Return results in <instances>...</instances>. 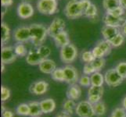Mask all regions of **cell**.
Masks as SVG:
<instances>
[{"label":"cell","instance_id":"6da1fadb","mask_svg":"<svg viewBox=\"0 0 126 117\" xmlns=\"http://www.w3.org/2000/svg\"><path fill=\"white\" fill-rule=\"evenodd\" d=\"M29 28L31 31V41L32 44L35 47L43 45L48 35L47 28L40 24H32L29 26Z\"/></svg>","mask_w":126,"mask_h":117},{"label":"cell","instance_id":"7a4b0ae2","mask_svg":"<svg viewBox=\"0 0 126 117\" xmlns=\"http://www.w3.org/2000/svg\"><path fill=\"white\" fill-rule=\"evenodd\" d=\"M64 14L67 18L75 20L84 16V12L82 10L79 0H70L65 6Z\"/></svg>","mask_w":126,"mask_h":117},{"label":"cell","instance_id":"3957f363","mask_svg":"<svg viewBox=\"0 0 126 117\" xmlns=\"http://www.w3.org/2000/svg\"><path fill=\"white\" fill-rule=\"evenodd\" d=\"M37 10L42 14L53 15L59 11L57 0H38Z\"/></svg>","mask_w":126,"mask_h":117},{"label":"cell","instance_id":"277c9868","mask_svg":"<svg viewBox=\"0 0 126 117\" xmlns=\"http://www.w3.org/2000/svg\"><path fill=\"white\" fill-rule=\"evenodd\" d=\"M60 55L63 63L70 64L76 59L78 56V49L75 45L70 43L69 45L61 48Z\"/></svg>","mask_w":126,"mask_h":117},{"label":"cell","instance_id":"5b68a950","mask_svg":"<svg viewBox=\"0 0 126 117\" xmlns=\"http://www.w3.org/2000/svg\"><path fill=\"white\" fill-rule=\"evenodd\" d=\"M104 79H105V83L110 87H118L125 80L115 68L108 70L104 74Z\"/></svg>","mask_w":126,"mask_h":117},{"label":"cell","instance_id":"8992f818","mask_svg":"<svg viewBox=\"0 0 126 117\" xmlns=\"http://www.w3.org/2000/svg\"><path fill=\"white\" fill-rule=\"evenodd\" d=\"M75 112L79 117H93L95 116L93 105L89 101H81L78 103Z\"/></svg>","mask_w":126,"mask_h":117},{"label":"cell","instance_id":"52a82bcc","mask_svg":"<svg viewBox=\"0 0 126 117\" xmlns=\"http://www.w3.org/2000/svg\"><path fill=\"white\" fill-rule=\"evenodd\" d=\"M14 38L16 42L24 43L31 41V31L29 27L27 26H21L15 29L14 31Z\"/></svg>","mask_w":126,"mask_h":117},{"label":"cell","instance_id":"ba28073f","mask_svg":"<svg viewBox=\"0 0 126 117\" xmlns=\"http://www.w3.org/2000/svg\"><path fill=\"white\" fill-rule=\"evenodd\" d=\"M103 21L105 25L111 26V27L121 28L126 23V15L121 17H116L106 12L103 17Z\"/></svg>","mask_w":126,"mask_h":117},{"label":"cell","instance_id":"9c48e42d","mask_svg":"<svg viewBox=\"0 0 126 117\" xmlns=\"http://www.w3.org/2000/svg\"><path fill=\"white\" fill-rule=\"evenodd\" d=\"M65 26H66L65 21L63 19L60 18V17H56V18H55L52 21V23L49 26V27L47 28L48 35H49L52 38L55 37L60 32L64 31Z\"/></svg>","mask_w":126,"mask_h":117},{"label":"cell","instance_id":"30bf717a","mask_svg":"<svg viewBox=\"0 0 126 117\" xmlns=\"http://www.w3.org/2000/svg\"><path fill=\"white\" fill-rule=\"evenodd\" d=\"M17 15L21 19H28L34 15V8L30 2H20L17 6Z\"/></svg>","mask_w":126,"mask_h":117},{"label":"cell","instance_id":"8fae6325","mask_svg":"<svg viewBox=\"0 0 126 117\" xmlns=\"http://www.w3.org/2000/svg\"><path fill=\"white\" fill-rule=\"evenodd\" d=\"M63 73H64V82L69 84H75L77 82H79V73H78L76 69L67 65V66L63 67Z\"/></svg>","mask_w":126,"mask_h":117},{"label":"cell","instance_id":"7c38bea8","mask_svg":"<svg viewBox=\"0 0 126 117\" xmlns=\"http://www.w3.org/2000/svg\"><path fill=\"white\" fill-rule=\"evenodd\" d=\"M16 55L14 47L2 46V63L4 64H10L14 63L16 59Z\"/></svg>","mask_w":126,"mask_h":117},{"label":"cell","instance_id":"4fadbf2b","mask_svg":"<svg viewBox=\"0 0 126 117\" xmlns=\"http://www.w3.org/2000/svg\"><path fill=\"white\" fill-rule=\"evenodd\" d=\"M45 59L39 54L38 52L37 48L35 49H32L30 51H28V55H26V62L29 65L32 66H36V65H39Z\"/></svg>","mask_w":126,"mask_h":117},{"label":"cell","instance_id":"5bb4252c","mask_svg":"<svg viewBox=\"0 0 126 117\" xmlns=\"http://www.w3.org/2000/svg\"><path fill=\"white\" fill-rule=\"evenodd\" d=\"M48 88H49V84L44 80H39L34 82V83L30 87V91L32 94L41 95L45 94Z\"/></svg>","mask_w":126,"mask_h":117},{"label":"cell","instance_id":"9a60e30c","mask_svg":"<svg viewBox=\"0 0 126 117\" xmlns=\"http://www.w3.org/2000/svg\"><path fill=\"white\" fill-rule=\"evenodd\" d=\"M121 33V28L111 27V26L104 25L101 29V34L103 38L107 41H110L116 35Z\"/></svg>","mask_w":126,"mask_h":117},{"label":"cell","instance_id":"2e32d148","mask_svg":"<svg viewBox=\"0 0 126 117\" xmlns=\"http://www.w3.org/2000/svg\"><path fill=\"white\" fill-rule=\"evenodd\" d=\"M56 45L59 48H63L67 45L70 44V38H69V35L67 32L65 31H63L57 34L55 37L53 38Z\"/></svg>","mask_w":126,"mask_h":117},{"label":"cell","instance_id":"e0dca14e","mask_svg":"<svg viewBox=\"0 0 126 117\" xmlns=\"http://www.w3.org/2000/svg\"><path fill=\"white\" fill-rule=\"evenodd\" d=\"M39 66V70L43 73L46 74H51L56 69V64L53 60L49 59H46L38 65Z\"/></svg>","mask_w":126,"mask_h":117},{"label":"cell","instance_id":"ac0fdd59","mask_svg":"<svg viewBox=\"0 0 126 117\" xmlns=\"http://www.w3.org/2000/svg\"><path fill=\"white\" fill-rule=\"evenodd\" d=\"M40 106L43 113L48 114L53 112L56 108V103L53 99L52 98H46L45 100L40 102Z\"/></svg>","mask_w":126,"mask_h":117},{"label":"cell","instance_id":"d6986e66","mask_svg":"<svg viewBox=\"0 0 126 117\" xmlns=\"http://www.w3.org/2000/svg\"><path fill=\"white\" fill-rule=\"evenodd\" d=\"M81 95V89L77 84L70 86L67 91V96L69 99L72 100H78Z\"/></svg>","mask_w":126,"mask_h":117},{"label":"cell","instance_id":"ffe728a7","mask_svg":"<svg viewBox=\"0 0 126 117\" xmlns=\"http://www.w3.org/2000/svg\"><path fill=\"white\" fill-rule=\"evenodd\" d=\"M29 109H30V113L29 116L31 117H38L40 116L43 112L42 111L40 102H31L28 103Z\"/></svg>","mask_w":126,"mask_h":117},{"label":"cell","instance_id":"44dd1931","mask_svg":"<svg viewBox=\"0 0 126 117\" xmlns=\"http://www.w3.org/2000/svg\"><path fill=\"white\" fill-rule=\"evenodd\" d=\"M91 79V84L93 86H103L105 79H104V76L99 72H95L90 76Z\"/></svg>","mask_w":126,"mask_h":117},{"label":"cell","instance_id":"7402d4cb","mask_svg":"<svg viewBox=\"0 0 126 117\" xmlns=\"http://www.w3.org/2000/svg\"><path fill=\"white\" fill-rule=\"evenodd\" d=\"M77 105L75 102V100L72 99H67L64 102L63 105V112L69 115H72L74 113V112H75Z\"/></svg>","mask_w":126,"mask_h":117},{"label":"cell","instance_id":"603a6c76","mask_svg":"<svg viewBox=\"0 0 126 117\" xmlns=\"http://www.w3.org/2000/svg\"><path fill=\"white\" fill-rule=\"evenodd\" d=\"M14 52L16 56H18V57H24V56H26L28 53L27 48H26V46L23 43L17 42L14 45Z\"/></svg>","mask_w":126,"mask_h":117},{"label":"cell","instance_id":"cb8c5ba5","mask_svg":"<svg viewBox=\"0 0 126 117\" xmlns=\"http://www.w3.org/2000/svg\"><path fill=\"white\" fill-rule=\"evenodd\" d=\"M93 109L95 112V116H103L106 113V111H107L105 103L102 101H99V102L93 105Z\"/></svg>","mask_w":126,"mask_h":117},{"label":"cell","instance_id":"d4e9b609","mask_svg":"<svg viewBox=\"0 0 126 117\" xmlns=\"http://www.w3.org/2000/svg\"><path fill=\"white\" fill-rule=\"evenodd\" d=\"M103 6L106 10V12L110 11L120 6V0H103Z\"/></svg>","mask_w":126,"mask_h":117},{"label":"cell","instance_id":"484cf974","mask_svg":"<svg viewBox=\"0 0 126 117\" xmlns=\"http://www.w3.org/2000/svg\"><path fill=\"white\" fill-rule=\"evenodd\" d=\"M1 27H2V45H4L10 40V29L9 27V26L4 22L2 23Z\"/></svg>","mask_w":126,"mask_h":117},{"label":"cell","instance_id":"4316f807","mask_svg":"<svg viewBox=\"0 0 126 117\" xmlns=\"http://www.w3.org/2000/svg\"><path fill=\"white\" fill-rule=\"evenodd\" d=\"M96 45H98L100 49L104 52V53L106 54V55H108L111 52V49H112V45H110V43L107 41V40H101L99 41L96 43Z\"/></svg>","mask_w":126,"mask_h":117},{"label":"cell","instance_id":"83f0119b","mask_svg":"<svg viewBox=\"0 0 126 117\" xmlns=\"http://www.w3.org/2000/svg\"><path fill=\"white\" fill-rule=\"evenodd\" d=\"M125 36L123 35L121 33H119L118 35H116L114 38H112L109 42L110 43V45H112L113 48H118L120 47L121 45H123V43L125 42Z\"/></svg>","mask_w":126,"mask_h":117},{"label":"cell","instance_id":"f1b7e54d","mask_svg":"<svg viewBox=\"0 0 126 117\" xmlns=\"http://www.w3.org/2000/svg\"><path fill=\"white\" fill-rule=\"evenodd\" d=\"M52 79L56 81L63 82L64 81V73L63 68H56V70L51 73Z\"/></svg>","mask_w":126,"mask_h":117},{"label":"cell","instance_id":"f546056e","mask_svg":"<svg viewBox=\"0 0 126 117\" xmlns=\"http://www.w3.org/2000/svg\"><path fill=\"white\" fill-rule=\"evenodd\" d=\"M16 112L19 116H29V113H30L29 105L28 104H25V103L20 104V105L17 106Z\"/></svg>","mask_w":126,"mask_h":117},{"label":"cell","instance_id":"4dcf8cb0","mask_svg":"<svg viewBox=\"0 0 126 117\" xmlns=\"http://www.w3.org/2000/svg\"><path fill=\"white\" fill-rule=\"evenodd\" d=\"M103 86H90L88 91V95H98L103 96Z\"/></svg>","mask_w":126,"mask_h":117},{"label":"cell","instance_id":"1f68e13d","mask_svg":"<svg viewBox=\"0 0 126 117\" xmlns=\"http://www.w3.org/2000/svg\"><path fill=\"white\" fill-rule=\"evenodd\" d=\"M97 14H98L97 7L95 6L94 4L92 3V5H91L88 10L85 12L84 16L88 17V18H90V19H94L97 16Z\"/></svg>","mask_w":126,"mask_h":117},{"label":"cell","instance_id":"d6a6232c","mask_svg":"<svg viewBox=\"0 0 126 117\" xmlns=\"http://www.w3.org/2000/svg\"><path fill=\"white\" fill-rule=\"evenodd\" d=\"M93 66L96 72H99L105 66L106 60L104 58H95L92 62Z\"/></svg>","mask_w":126,"mask_h":117},{"label":"cell","instance_id":"836d02e7","mask_svg":"<svg viewBox=\"0 0 126 117\" xmlns=\"http://www.w3.org/2000/svg\"><path fill=\"white\" fill-rule=\"evenodd\" d=\"M36 48H37L38 52H39V54L45 59H48V57H49V56L50 55V54H51V49L48 46H46V45H42L38 46V47H36Z\"/></svg>","mask_w":126,"mask_h":117},{"label":"cell","instance_id":"e575fe53","mask_svg":"<svg viewBox=\"0 0 126 117\" xmlns=\"http://www.w3.org/2000/svg\"><path fill=\"white\" fill-rule=\"evenodd\" d=\"M95 58L93 54L92 51H84L81 53V60L84 63H92Z\"/></svg>","mask_w":126,"mask_h":117},{"label":"cell","instance_id":"d590c367","mask_svg":"<svg viewBox=\"0 0 126 117\" xmlns=\"http://www.w3.org/2000/svg\"><path fill=\"white\" fill-rule=\"evenodd\" d=\"M107 13H109L110 14L113 15L114 16H116V17H121V16H123L124 15H125V10L121 7V6L117 7L114 10H112L110 11H107Z\"/></svg>","mask_w":126,"mask_h":117},{"label":"cell","instance_id":"8d00e7d4","mask_svg":"<svg viewBox=\"0 0 126 117\" xmlns=\"http://www.w3.org/2000/svg\"><path fill=\"white\" fill-rule=\"evenodd\" d=\"M116 70L118 72L119 74L124 79L126 78V62L119 63L115 67Z\"/></svg>","mask_w":126,"mask_h":117},{"label":"cell","instance_id":"74e56055","mask_svg":"<svg viewBox=\"0 0 126 117\" xmlns=\"http://www.w3.org/2000/svg\"><path fill=\"white\" fill-rule=\"evenodd\" d=\"M79 83L81 86L85 87V88H89V87L92 86L91 84V79L90 77L88 75H83L80 77V79L79 80Z\"/></svg>","mask_w":126,"mask_h":117},{"label":"cell","instance_id":"f35d334b","mask_svg":"<svg viewBox=\"0 0 126 117\" xmlns=\"http://www.w3.org/2000/svg\"><path fill=\"white\" fill-rule=\"evenodd\" d=\"M95 72H96V71H95V68L93 67L92 63H87L84 65L83 73H84L85 75H90L91 76Z\"/></svg>","mask_w":126,"mask_h":117},{"label":"cell","instance_id":"ab89813d","mask_svg":"<svg viewBox=\"0 0 126 117\" xmlns=\"http://www.w3.org/2000/svg\"><path fill=\"white\" fill-rule=\"evenodd\" d=\"M92 52L95 58H104L106 56V54L104 53V52L96 45L93 49Z\"/></svg>","mask_w":126,"mask_h":117},{"label":"cell","instance_id":"60d3db41","mask_svg":"<svg viewBox=\"0 0 126 117\" xmlns=\"http://www.w3.org/2000/svg\"><path fill=\"white\" fill-rule=\"evenodd\" d=\"M10 97V91L5 86H2L1 88V98L2 102H6Z\"/></svg>","mask_w":126,"mask_h":117},{"label":"cell","instance_id":"b9f144b4","mask_svg":"<svg viewBox=\"0 0 126 117\" xmlns=\"http://www.w3.org/2000/svg\"><path fill=\"white\" fill-rule=\"evenodd\" d=\"M111 115L116 117H126V110L124 108H117L112 112Z\"/></svg>","mask_w":126,"mask_h":117},{"label":"cell","instance_id":"7bdbcfd3","mask_svg":"<svg viewBox=\"0 0 126 117\" xmlns=\"http://www.w3.org/2000/svg\"><path fill=\"white\" fill-rule=\"evenodd\" d=\"M79 1H80V4H81L82 10H83L85 13V12L88 10L91 5H92V2H90V0H79Z\"/></svg>","mask_w":126,"mask_h":117},{"label":"cell","instance_id":"ee69618b","mask_svg":"<svg viewBox=\"0 0 126 117\" xmlns=\"http://www.w3.org/2000/svg\"><path fill=\"white\" fill-rule=\"evenodd\" d=\"M101 96H98V95H88V101L92 103L93 105L99 102V101H101Z\"/></svg>","mask_w":126,"mask_h":117},{"label":"cell","instance_id":"f6af8a7d","mask_svg":"<svg viewBox=\"0 0 126 117\" xmlns=\"http://www.w3.org/2000/svg\"><path fill=\"white\" fill-rule=\"evenodd\" d=\"M14 1L13 0H1V5L2 7L6 8L13 5Z\"/></svg>","mask_w":126,"mask_h":117},{"label":"cell","instance_id":"bcb514c9","mask_svg":"<svg viewBox=\"0 0 126 117\" xmlns=\"http://www.w3.org/2000/svg\"><path fill=\"white\" fill-rule=\"evenodd\" d=\"M2 117H14V114L12 111L6 109L5 111L2 112Z\"/></svg>","mask_w":126,"mask_h":117},{"label":"cell","instance_id":"7dc6e473","mask_svg":"<svg viewBox=\"0 0 126 117\" xmlns=\"http://www.w3.org/2000/svg\"><path fill=\"white\" fill-rule=\"evenodd\" d=\"M121 33L126 37V23L121 27Z\"/></svg>","mask_w":126,"mask_h":117},{"label":"cell","instance_id":"c3c4849f","mask_svg":"<svg viewBox=\"0 0 126 117\" xmlns=\"http://www.w3.org/2000/svg\"><path fill=\"white\" fill-rule=\"evenodd\" d=\"M70 116H71V115H69V114L66 113V112H61V113L58 114L56 117H71Z\"/></svg>","mask_w":126,"mask_h":117},{"label":"cell","instance_id":"681fc988","mask_svg":"<svg viewBox=\"0 0 126 117\" xmlns=\"http://www.w3.org/2000/svg\"><path fill=\"white\" fill-rule=\"evenodd\" d=\"M120 6L126 10V0H120Z\"/></svg>","mask_w":126,"mask_h":117},{"label":"cell","instance_id":"f907efd6","mask_svg":"<svg viewBox=\"0 0 126 117\" xmlns=\"http://www.w3.org/2000/svg\"><path fill=\"white\" fill-rule=\"evenodd\" d=\"M122 106H123L124 109L126 110V96L124 98L123 101H122Z\"/></svg>","mask_w":126,"mask_h":117},{"label":"cell","instance_id":"816d5d0a","mask_svg":"<svg viewBox=\"0 0 126 117\" xmlns=\"http://www.w3.org/2000/svg\"><path fill=\"white\" fill-rule=\"evenodd\" d=\"M5 65L6 64H4L3 63H2V72L4 71V69H5Z\"/></svg>","mask_w":126,"mask_h":117},{"label":"cell","instance_id":"f5cc1de1","mask_svg":"<svg viewBox=\"0 0 126 117\" xmlns=\"http://www.w3.org/2000/svg\"><path fill=\"white\" fill-rule=\"evenodd\" d=\"M31 1H32V0H23L22 2H30Z\"/></svg>","mask_w":126,"mask_h":117},{"label":"cell","instance_id":"db71d44e","mask_svg":"<svg viewBox=\"0 0 126 117\" xmlns=\"http://www.w3.org/2000/svg\"><path fill=\"white\" fill-rule=\"evenodd\" d=\"M110 117H116V116H112V115H111V116H110Z\"/></svg>","mask_w":126,"mask_h":117}]
</instances>
